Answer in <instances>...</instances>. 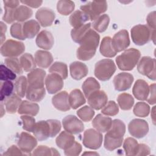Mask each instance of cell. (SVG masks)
Masks as SVG:
<instances>
[{
    "mask_svg": "<svg viewBox=\"0 0 156 156\" xmlns=\"http://www.w3.org/2000/svg\"><path fill=\"white\" fill-rule=\"evenodd\" d=\"M99 39V35L94 30L90 29L79 43L80 46L76 52L77 58L83 61L90 60L96 54Z\"/></svg>",
    "mask_w": 156,
    "mask_h": 156,
    "instance_id": "1",
    "label": "cell"
},
{
    "mask_svg": "<svg viewBox=\"0 0 156 156\" xmlns=\"http://www.w3.org/2000/svg\"><path fill=\"white\" fill-rule=\"evenodd\" d=\"M126 132V126L120 119L112 121L111 128L104 137V147L108 151H113L121 146L123 136Z\"/></svg>",
    "mask_w": 156,
    "mask_h": 156,
    "instance_id": "2",
    "label": "cell"
},
{
    "mask_svg": "<svg viewBox=\"0 0 156 156\" xmlns=\"http://www.w3.org/2000/svg\"><path fill=\"white\" fill-rule=\"evenodd\" d=\"M141 57L140 52L135 48L126 50L116 58V63L118 68L123 71H130L138 63Z\"/></svg>",
    "mask_w": 156,
    "mask_h": 156,
    "instance_id": "3",
    "label": "cell"
},
{
    "mask_svg": "<svg viewBox=\"0 0 156 156\" xmlns=\"http://www.w3.org/2000/svg\"><path fill=\"white\" fill-rule=\"evenodd\" d=\"M116 67L111 59H102L95 64L94 75L101 81L109 80L116 71Z\"/></svg>",
    "mask_w": 156,
    "mask_h": 156,
    "instance_id": "4",
    "label": "cell"
},
{
    "mask_svg": "<svg viewBox=\"0 0 156 156\" xmlns=\"http://www.w3.org/2000/svg\"><path fill=\"white\" fill-rule=\"evenodd\" d=\"M46 72L40 68H35L27 74L28 86L26 91H45L44 80Z\"/></svg>",
    "mask_w": 156,
    "mask_h": 156,
    "instance_id": "5",
    "label": "cell"
},
{
    "mask_svg": "<svg viewBox=\"0 0 156 156\" xmlns=\"http://www.w3.org/2000/svg\"><path fill=\"white\" fill-rule=\"evenodd\" d=\"M152 32L153 30H151L147 26L138 24L131 29L132 40L136 45H144L151 40Z\"/></svg>",
    "mask_w": 156,
    "mask_h": 156,
    "instance_id": "6",
    "label": "cell"
},
{
    "mask_svg": "<svg viewBox=\"0 0 156 156\" xmlns=\"http://www.w3.org/2000/svg\"><path fill=\"white\" fill-rule=\"evenodd\" d=\"M80 9L85 12L90 18V20L94 21L101 14L104 13L107 9V1H93L81 5Z\"/></svg>",
    "mask_w": 156,
    "mask_h": 156,
    "instance_id": "7",
    "label": "cell"
},
{
    "mask_svg": "<svg viewBox=\"0 0 156 156\" xmlns=\"http://www.w3.org/2000/svg\"><path fill=\"white\" fill-rule=\"evenodd\" d=\"M25 51V46L23 42L13 40H8L1 46V54L4 57H16Z\"/></svg>",
    "mask_w": 156,
    "mask_h": 156,
    "instance_id": "8",
    "label": "cell"
},
{
    "mask_svg": "<svg viewBox=\"0 0 156 156\" xmlns=\"http://www.w3.org/2000/svg\"><path fill=\"white\" fill-rule=\"evenodd\" d=\"M102 140L103 137L101 132L93 129H89L83 133V144L85 147L91 149H98L101 146Z\"/></svg>",
    "mask_w": 156,
    "mask_h": 156,
    "instance_id": "9",
    "label": "cell"
},
{
    "mask_svg": "<svg viewBox=\"0 0 156 156\" xmlns=\"http://www.w3.org/2000/svg\"><path fill=\"white\" fill-rule=\"evenodd\" d=\"M138 71L149 79L155 80V59L148 56L141 58L137 65Z\"/></svg>",
    "mask_w": 156,
    "mask_h": 156,
    "instance_id": "10",
    "label": "cell"
},
{
    "mask_svg": "<svg viewBox=\"0 0 156 156\" xmlns=\"http://www.w3.org/2000/svg\"><path fill=\"white\" fill-rule=\"evenodd\" d=\"M130 134L136 138L144 137L149 132L148 123L141 119H133L128 125Z\"/></svg>",
    "mask_w": 156,
    "mask_h": 156,
    "instance_id": "11",
    "label": "cell"
},
{
    "mask_svg": "<svg viewBox=\"0 0 156 156\" xmlns=\"http://www.w3.org/2000/svg\"><path fill=\"white\" fill-rule=\"evenodd\" d=\"M62 125L65 130L71 134H78L84 130V125L82 121L71 115L63 119Z\"/></svg>",
    "mask_w": 156,
    "mask_h": 156,
    "instance_id": "12",
    "label": "cell"
},
{
    "mask_svg": "<svg viewBox=\"0 0 156 156\" xmlns=\"http://www.w3.org/2000/svg\"><path fill=\"white\" fill-rule=\"evenodd\" d=\"M112 44L116 52L125 50L130 44L129 33L126 30H121L116 33L112 38Z\"/></svg>",
    "mask_w": 156,
    "mask_h": 156,
    "instance_id": "13",
    "label": "cell"
},
{
    "mask_svg": "<svg viewBox=\"0 0 156 156\" xmlns=\"http://www.w3.org/2000/svg\"><path fill=\"white\" fill-rule=\"evenodd\" d=\"M108 97L104 91L98 90L91 93L87 97L89 105L95 110L102 108L107 103Z\"/></svg>",
    "mask_w": 156,
    "mask_h": 156,
    "instance_id": "14",
    "label": "cell"
},
{
    "mask_svg": "<svg viewBox=\"0 0 156 156\" xmlns=\"http://www.w3.org/2000/svg\"><path fill=\"white\" fill-rule=\"evenodd\" d=\"M37 145V139L27 132H21L18 141V146L22 152L26 154H30Z\"/></svg>",
    "mask_w": 156,
    "mask_h": 156,
    "instance_id": "15",
    "label": "cell"
},
{
    "mask_svg": "<svg viewBox=\"0 0 156 156\" xmlns=\"http://www.w3.org/2000/svg\"><path fill=\"white\" fill-rule=\"evenodd\" d=\"M133 81V76L128 73L123 72L117 74L113 79V82L116 90L126 91L129 89Z\"/></svg>",
    "mask_w": 156,
    "mask_h": 156,
    "instance_id": "16",
    "label": "cell"
},
{
    "mask_svg": "<svg viewBox=\"0 0 156 156\" xmlns=\"http://www.w3.org/2000/svg\"><path fill=\"white\" fill-rule=\"evenodd\" d=\"M45 85L49 94H55L62 89L63 78L57 73L49 74L45 79Z\"/></svg>",
    "mask_w": 156,
    "mask_h": 156,
    "instance_id": "17",
    "label": "cell"
},
{
    "mask_svg": "<svg viewBox=\"0 0 156 156\" xmlns=\"http://www.w3.org/2000/svg\"><path fill=\"white\" fill-rule=\"evenodd\" d=\"M55 15L54 11L46 7L40 9L35 14L36 19L43 27L51 26L55 19Z\"/></svg>",
    "mask_w": 156,
    "mask_h": 156,
    "instance_id": "18",
    "label": "cell"
},
{
    "mask_svg": "<svg viewBox=\"0 0 156 156\" xmlns=\"http://www.w3.org/2000/svg\"><path fill=\"white\" fill-rule=\"evenodd\" d=\"M54 107L62 112L69 110L71 106L69 102V95L66 91H63L54 95L52 98Z\"/></svg>",
    "mask_w": 156,
    "mask_h": 156,
    "instance_id": "19",
    "label": "cell"
},
{
    "mask_svg": "<svg viewBox=\"0 0 156 156\" xmlns=\"http://www.w3.org/2000/svg\"><path fill=\"white\" fill-rule=\"evenodd\" d=\"M33 133L39 141H43L51 137V127L48 121H40L36 122Z\"/></svg>",
    "mask_w": 156,
    "mask_h": 156,
    "instance_id": "20",
    "label": "cell"
},
{
    "mask_svg": "<svg viewBox=\"0 0 156 156\" xmlns=\"http://www.w3.org/2000/svg\"><path fill=\"white\" fill-rule=\"evenodd\" d=\"M132 93L133 96L140 101L147 99L149 93V86L144 80H137L133 87Z\"/></svg>",
    "mask_w": 156,
    "mask_h": 156,
    "instance_id": "21",
    "label": "cell"
},
{
    "mask_svg": "<svg viewBox=\"0 0 156 156\" xmlns=\"http://www.w3.org/2000/svg\"><path fill=\"white\" fill-rule=\"evenodd\" d=\"M35 41L39 48L45 50H49L52 48L54 43V39L50 32L44 30L37 35Z\"/></svg>",
    "mask_w": 156,
    "mask_h": 156,
    "instance_id": "22",
    "label": "cell"
},
{
    "mask_svg": "<svg viewBox=\"0 0 156 156\" xmlns=\"http://www.w3.org/2000/svg\"><path fill=\"white\" fill-rule=\"evenodd\" d=\"M112 119L107 116L98 114L93 120L92 126L100 132H106L112 127Z\"/></svg>",
    "mask_w": 156,
    "mask_h": 156,
    "instance_id": "23",
    "label": "cell"
},
{
    "mask_svg": "<svg viewBox=\"0 0 156 156\" xmlns=\"http://www.w3.org/2000/svg\"><path fill=\"white\" fill-rule=\"evenodd\" d=\"M69 71L73 79L78 80L88 74V68L85 63L76 61L70 64Z\"/></svg>",
    "mask_w": 156,
    "mask_h": 156,
    "instance_id": "24",
    "label": "cell"
},
{
    "mask_svg": "<svg viewBox=\"0 0 156 156\" xmlns=\"http://www.w3.org/2000/svg\"><path fill=\"white\" fill-rule=\"evenodd\" d=\"M35 60L39 67L47 68L52 63L53 57L49 52L38 50L35 54Z\"/></svg>",
    "mask_w": 156,
    "mask_h": 156,
    "instance_id": "25",
    "label": "cell"
},
{
    "mask_svg": "<svg viewBox=\"0 0 156 156\" xmlns=\"http://www.w3.org/2000/svg\"><path fill=\"white\" fill-rule=\"evenodd\" d=\"M40 29L39 23L34 20H30L25 22L23 25V31L26 38H33L38 34Z\"/></svg>",
    "mask_w": 156,
    "mask_h": 156,
    "instance_id": "26",
    "label": "cell"
},
{
    "mask_svg": "<svg viewBox=\"0 0 156 156\" xmlns=\"http://www.w3.org/2000/svg\"><path fill=\"white\" fill-rule=\"evenodd\" d=\"M39 110L40 107L37 104L27 101H23L18 108V113L21 115H27L34 116L38 114Z\"/></svg>",
    "mask_w": 156,
    "mask_h": 156,
    "instance_id": "27",
    "label": "cell"
},
{
    "mask_svg": "<svg viewBox=\"0 0 156 156\" xmlns=\"http://www.w3.org/2000/svg\"><path fill=\"white\" fill-rule=\"evenodd\" d=\"M74 141L75 138L73 134L69 133L66 131L62 132L55 140L57 146L63 150H65L71 146Z\"/></svg>",
    "mask_w": 156,
    "mask_h": 156,
    "instance_id": "28",
    "label": "cell"
},
{
    "mask_svg": "<svg viewBox=\"0 0 156 156\" xmlns=\"http://www.w3.org/2000/svg\"><path fill=\"white\" fill-rule=\"evenodd\" d=\"M69 102L71 108L76 109L84 104L86 101L82 91L79 89H74L70 92L69 95Z\"/></svg>",
    "mask_w": 156,
    "mask_h": 156,
    "instance_id": "29",
    "label": "cell"
},
{
    "mask_svg": "<svg viewBox=\"0 0 156 156\" xmlns=\"http://www.w3.org/2000/svg\"><path fill=\"white\" fill-rule=\"evenodd\" d=\"M90 20L88 15L82 10H76L69 16V21L71 26L73 28L79 27L87 21Z\"/></svg>",
    "mask_w": 156,
    "mask_h": 156,
    "instance_id": "30",
    "label": "cell"
},
{
    "mask_svg": "<svg viewBox=\"0 0 156 156\" xmlns=\"http://www.w3.org/2000/svg\"><path fill=\"white\" fill-rule=\"evenodd\" d=\"M99 51L101 54L106 57H113L117 54L112 46V38L110 37L103 38L101 43Z\"/></svg>",
    "mask_w": 156,
    "mask_h": 156,
    "instance_id": "31",
    "label": "cell"
},
{
    "mask_svg": "<svg viewBox=\"0 0 156 156\" xmlns=\"http://www.w3.org/2000/svg\"><path fill=\"white\" fill-rule=\"evenodd\" d=\"M21 99L16 94H12L5 99V106L6 111L9 113H14L18 110L21 103Z\"/></svg>",
    "mask_w": 156,
    "mask_h": 156,
    "instance_id": "32",
    "label": "cell"
},
{
    "mask_svg": "<svg viewBox=\"0 0 156 156\" xmlns=\"http://www.w3.org/2000/svg\"><path fill=\"white\" fill-rule=\"evenodd\" d=\"M91 23H89L84 24L79 27L73 28L71 31V36L74 42L79 44L83 37L91 29Z\"/></svg>",
    "mask_w": 156,
    "mask_h": 156,
    "instance_id": "33",
    "label": "cell"
},
{
    "mask_svg": "<svg viewBox=\"0 0 156 156\" xmlns=\"http://www.w3.org/2000/svg\"><path fill=\"white\" fill-rule=\"evenodd\" d=\"M82 87L85 96L87 98L93 91L99 90L101 86L96 79L92 77H90L83 82Z\"/></svg>",
    "mask_w": 156,
    "mask_h": 156,
    "instance_id": "34",
    "label": "cell"
},
{
    "mask_svg": "<svg viewBox=\"0 0 156 156\" xmlns=\"http://www.w3.org/2000/svg\"><path fill=\"white\" fill-rule=\"evenodd\" d=\"M119 107L123 110H129L134 104V99L132 95L128 93H121L117 98Z\"/></svg>",
    "mask_w": 156,
    "mask_h": 156,
    "instance_id": "35",
    "label": "cell"
},
{
    "mask_svg": "<svg viewBox=\"0 0 156 156\" xmlns=\"http://www.w3.org/2000/svg\"><path fill=\"white\" fill-rule=\"evenodd\" d=\"M32 10L25 5H20L15 10V20L20 22L26 21L32 16Z\"/></svg>",
    "mask_w": 156,
    "mask_h": 156,
    "instance_id": "36",
    "label": "cell"
},
{
    "mask_svg": "<svg viewBox=\"0 0 156 156\" xmlns=\"http://www.w3.org/2000/svg\"><path fill=\"white\" fill-rule=\"evenodd\" d=\"M110 23V18L108 15L104 14L100 15L93 23V27L95 31L104 32L107 29Z\"/></svg>",
    "mask_w": 156,
    "mask_h": 156,
    "instance_id": "37",
    "label": "cell"
},
{
    "mask_svg": "<svg viewBox=\"0 0 156 156\" xmlns=\"http://www.w3.org/2000/svg\"><path fill=\"white\" fill-rule=\"evenodd\" d=\"M74 2L69 0H60L57 2V10L62 15H68L74 9Z\"/></svg>",
    "mask_w": 156,
    "mask_h": 156,
    "instance_id": "38",
    "label": "cell"
},
{
    "mask_svg": "<svg viewBox=\"0 0 156 156\" xmlns=\"http://www.w3.org/2000/svg\"><path fill=\"white\" fill-rule=\"evenodd\" d=\"M20 62L23 69L26 72L35 69L37 64L35 58L30 54L25 53L22 55L20 58Z\"/></svg>",
    "mask_w": 156,
    "mask_h": 156,
    "instance_id": "39",
    "label": "cell"
},
{
    "mask_svg": "<svg viewBox=\"0 0 156 156\" xmlns=\"http://www.w3.org/2000/svg\"><path fill=\"white\" fill-rule=\"evenodd\" d=\"M27 79L25 76L19 77L15 83V91L20 98L24 97L27 88Z\"/></svg>",
    "mask_w": 156,
    "mask_h": 156,
    "instance_id": "40",
    "label": "cell"
},
{
    "mask_svg": "<svg viewBox=\"0 0 156 156\" xmlns=\"http://www.w3.org/2000/svg\"><path fill=\"white\" fill-rule=\"evenodd\" d=\"M51 73H57L59 74L63 79H65L68 77V67L67 65L63 62H55L49 69Z\"/></svg>",
    "mask_w": 156,
    "mask_h": 156,
    "instance_id": "41",
    "label": "cell"
},
{
    "mask_svg": "<svg viewBox=\"0 0 156 156\" xmlns=\"http://www.w3.org/2000/svg\"><path fill=\"white\" fill-rule=\"evenodd\" d=\"M138 143L137 141L131 137L125 139L123 143V148L127 155H135Z\"/></svg>",
    "mask_w": 156,
    "mask_h": 156,
    "instance_id": "42",
    "label": "cell"
},
{
    "mask_svg": "<svg viewBox=\"0 0 156 156\" xmlns=\"http://www.w3.org/2000/svg\"><path fill=\"white\" fill-rule=\"evenodd\" d=\"M14 88V85L11 80H5L1 83L0 99L1 101L5 99L12 94Z\"/></svg>",
    "mask_w": 156,
    "mask_h": 156,
    "instance_id": "43",
    "label": "cell"
},
{
    "mask_svg": "<svg viewBox=\"0 0 156 156\" xmlns=\"http://www.w3.org/2000/svg\"><path fill=\"white\" fill-rule=\"evenodd\" d=\"M5 65L15 73L20 74L23 73V68L20 62L16 57H8L4 60Z\"/></svg>",
    "mask_w": 156,
    "mask_h": 156,
    "instance_id": "44",
    "label": "cell"
},
{
    "mask_svg": "<svg viewBox=\"0 0 156 156\" xmlns=\"http://www.w3.org/2000/svg\"><path fill=\"white\" fill-rule=\"evenodd\" d=\"M77 115L82 121L88 122L93 119L94 115V111L91 107L85 105L77 111Z\"/></svg>",
    "mask_w": 156,
    "mask_h": 156,
    "instance_id": "45",
    "label": "cell"
},
{
    "mask_svg": "<svg viewBox=\"0 0 156 156\" xmlns=\"http://www.w3.org/2000/svg\"><path fill=\"white\" fill-rule=\"evenodd\" d=\"M133 113L138 117H146L150 112L149 105L144 102H137L133 107Z\"/></svg>",
    "mask_w": 156,
    "mask_h": 156,
    "instance_id": "46",
    "label": "cell"
},
{
    "mask_svg": "<svg viewBox=\"0 0 156 156\" xmlns=\"http://www.w3.org/2000/svg\"><path fill=\"white\" fill-rule=\"evenodd\" d=\"M101 112L103 115L106 116H115L118 113L119 107L115 101H110L102 108Z\"/></svg>",
    "mask_w": 156,
    "mask_h": 156,
    "instance_id": "47",
    "label": "cell"
},
{
    "mask_svg": "<svg viewBox=\"0 0 156 156\" xmlns=\"http://www.w3.org/2000/svg\"><path fill=\"white\" fill-rule=\"evenodd\" d=\"M23 24L20 23H15L12 24L10 30V34L13 38L21 40L26 39L23 34Z\"/></svg>",
    "mask_w": 156,
    "mask_h": 156,
    "instance_id": "48",
    "label": "cell"
},
{
    "mask_svg": "<svg viewBox=\"0 0 156 156\" xmlns=\"http://www.w3.org/2000/svg\"><path fill=\"white\" fill-rule=\"evenodd\" d=\"M21 119L23 121V128L24 130L32 132L35 126V119L30 115H23L21 116Z\"/></svg>",
    "mask_w": 156,
    "mask_h": 156,
    "instance_id": "49",
    "label": "cell"
},
{
    "mask_svg": "<svg viewBox=\"0 0 156 156\" xmlns=\"http://www.w3.org/2000/svg\"><path fill=\"white\" fill-rule=\"evenodd\" d=\"M1 80H13L16 79V74L13 71L4 65H1L0 67Z\"/></svg>",
    "mask_w": 156,
    "mask_h": 156,
    "instance_id": "50",
    "label": "cell"
},
{
    "mask_svg": "<svg viewBox=\"0 0 156 156\" xmlns=\"http://www.w3.org/2000/svg\"><path fill=\"white\" fill-rule=\"evenodd\" d=\"M64 151L65 154L68 156L79 155L82 151V146L79 143L74 141L71 146L64 150Z\"/></svg>",
    "mask_w": 156,
    "mask_h": 156,
    "instance_id": "51",
    "label": "cell"
},
{
    "mask_svg": "<svg viewBox=\"0 0 156 156\" xmlns=\"http://www.w3.org/2000/svg\"><path fill=\"white\" fill-rule=\"evenodd\" d=\"M48 121L51 127V137H54L58 133L61 129V123L57 119H49Z\"/></svg>",
    "mask_w": 156,
    "mask_h": 156,
    "instance_id": "52",
    "label": "cell"
},
{
    "mask_svg": "<svg viewBox=\"0 0 156 156\" xmlns=\"http://www.w3.org/2000/svg\"><path fill=\"white\" fill-rule=\"evenodd\" d=\"M32 155H52V147L46 146H39L33 151Z\"/></svg>",
    "mask_w": 156,
    "mask_h": 156,
    "instance_id": "53",
    "label": "cell"
},
{
    "mask_svg": "<svg viewBox=\"0 0 156 156\" xmlns=\"http://www.w3.org/2000/svg\"><path fill=\"white\" fill-rule=\"evenodd\" d=\"M5 13L2 17L4 21H5L7 23H12L15 21V10L16 9L9 8L7 7H4Z\"/></svg>",
    "mask_w": 156,
    "mask_h": 156,
    "instance_id": "54",
    "label": "cell"
},
{
    "mask_svg": "<svg viewBox=\"0 0 156 156\" xmlns=\"http://www.w3.org/2000/svg\"><path fill=\"white\" fill-rule=\"evenodd\" d=\"M155 83H152L149 86V96L147 98V101L149 104H154L156 102L155 98Z\"/></svg>",
    "mask_w": 156,
    "mask_h": 156,
    "instance_id": "55",
    "label": "cell"
},
{
    "mask_svg": "<svg viewBox=\"0 0 156 156\" xmlns=\"http://www.w3.org/2000/svg\"><path fill=\"white\" fill-rule=\"evenodd\" d=\"M24 154L20 147L18 148L15 145H12L3 154V155H22Z\"/></svg>",
    "mask_w": 156,
    "mask_h": 156,
    "instance_id": "56",
    "label": "cell"
},
{
    "mask_svg": "<svg viewBox=\"0 0 156 156\" xmlns=\"http://www.w3.org/2000/svg\"><path fill=\"white\" fill-rule=\"evenodd\" d=\"M150 154V148L145 144H138L135 155H147Z\"/></svg>",
    "mask_w": 156,
    "mask_h": 156,
    "instance_id": "57",
    "label": "cell"
},
{
    "mask_svg": "<svg viewBox=\"0 0 156 156\" xmlns=\"http://www.w3.org/2000/svg\"><path fill=\"white\" fill-rule=\"evenodd\" d=\"M148 27L151 30H155V12H152L149 13L146 18Z\"/></svg>",
    "mask_w": 156,
    "mask_h": 156,
    "instance_id": "58",
    "label": "cell"
},
{
    "mask_svg": "<svg viewBox=\"0 0 156 156\" xmlns=\"http://www.w3.org/2000/svg\"><path fill=\"white\" fill-rule=\"evenodd\" d=\"M20 2L32 8L39 7L43 2L42 1H21Z\"/></svg>",
    "mask_w": 156,
    "mask_h": 156,
    "instance_id": "59",
    "label": "cell"
},
{
    "mask_svg": "<svg viewBox=\"0 0 156 156\" xmlns=\"http://www.w3.org/2000/svg\"><path fill=\"white\" fill-rule=\"evenodd\" d=\"M3 3L4 7L12 8V9H16L19 5L20 1L17 0H9V1H3Z\"/></svg>",
    "mask_w": 156,
    "mask_h": 156,
    "instance_id": "60",
    "label": "cell"
},
{
    "mask_svg": "<svg viewBox=\"0 0 156 156\" xmlns=\"http://www.w3.org/2000/svg\"><path fill=\"white\" fill-rule=\"evenodd\" d=\"M7 30V26L6 25L2 22H1V44H3V41L5 39V33Z\"/></svg>",
    "mask_w": 156,
    "mask_h": 156,
    "instance_id": "61",
    "label": "cell"
},
{
    "mask_svg": "<svg viewBox=\"0 0 156 156\" xmlns=\"http://www.w3.org/2000/svg\"><path fill=\"white\" fill-rule=\"evenodd\" d=\"M155 106L153 107L152 109L151 110V118L152 119V122L154 124H155Z\"/></svg>",
    "mask_w": 156,
    "mask_h": 156,
    "instance_id": "62",
    "label": "cell"
},
{
    "mask_svg": "<svg viewBox=\"0 0 156 156\" xmlns=\"http://www.w3.org/2000/svg\"><path fill=\"white\" fill-rule=\"evenodd\" d=\"M99 155L98 153L96 152H85L84 153L82 154V155Z\"/></svg>",
    "mask_w": 156,
    "mask_h": 156,
    "instance_id": "63",
    "label": "cell"
},
{
    "mask_svg": "<svg viewBox=\"0 0 156 156\" xmlns=\"http://www.w3.org/2000/svg\"><path fill=\"white\" fill-rule=\"evenodd\" d=\"M1 117L3 116V115H4V112H3V105H2V104L1 103Z\"/></svg>",
    "mask_w": 156,
    "mask_h": 156,
    "instance_id": "64",
    "label": "cell"
}]
</instances>
